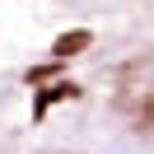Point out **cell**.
Segmentation results:
<instances>
[{"instance_id":"7a4b0ae2","label":"cell","mask_w":154,"mask_h":154,"mask_svg":"<svg viewBox=\"0 0 154 154\" xmlns=\"http://www.w3.org/2000/svg\"><path fill=\"white\" fill-rule=\"evenodd\" d=\"M5 154H126V149L94 135V131H84V126H75V131H47L28 145H10Z\"/></svg>"},{"instance_id":"3957f363","label":"cell","mask_w":154,"mask_h":154,"mask_svg":"<svg viewBox=\"0 0 154 154\" xmlns=\"http://www.w3.org/2000/svg\"><path fill=\"white\" fill-rule=\"evenodd\" d=\"M103 5H107V0H103Z\"/></svg>"},{"instance_id":"6da1fadb","label":"cell","mask_w":154,"mask_h":154,"mask_svg":"<svg viewBox=\"0 0 154 154\" xmlns=\"http://www.w3.org/2000/svg\"><path fill=\"white\" fill-rule=\"evenodd\" d=\"M66 89L89 117L84 131L126 154H154V28L103 47L89 42L66 75Z\"/></svg>"}]
</instances>
